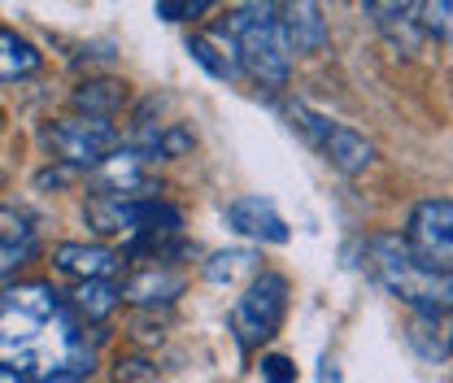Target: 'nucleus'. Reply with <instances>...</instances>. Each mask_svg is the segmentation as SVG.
I'll return each instance as SVG.
<instances>
[{
  "label": "nucleus",
  "instance_id": "obj_25",
  "mask_svg": "<svg viewBox=\"0 0 453 383\" xmlns=\"http://www.w3.org/2000/svg\"><path fill=\"white\" fill-rule=\"evenodd\" d=\"M53 383H79V379H53Z\"/></svg>",
  "mask_w": 453,
  "mask_h": 383
},
{
  "label": "nucleus",
  "instance_id": "obj_11",
  "mask_svg": "<svg viewBox=\"0 0 453 383\" xmlns=\"http://www.w3.org/2000/svg\"><path fill=\"white\" fill-rule=\"evenodd\" d=\"M53 262L61 274H74L79 283H92V279H110L122 262L118 253L105 249V244H57Z\"/></svg>",
  "mask_w": 453,
  "mask_h": 383
},
{
  "label": "nucleus",
  "instance_id": "obj_21",
  "mask_svg": "<svg viewBox=\"0 0 453 383\" xmlns=\"http://www.w3.org/2000/svg\"><path fill=\"white\" fill-rule=\"evenodd\" d=\"M157 379V366H149L144 357H127L113 366V383H153Z\"/></svg>",
  "mask_w": 453,
  "mask_h": 383
},
{
  "label": "nucleus",
  "instance_id": "obj_13",
  "mask_svg": "<svg viewBox=\"0 0 453 383\" xmlns=\"http://www.w3.org/2000/svg\"><path fill=\"white\" fill-rule=\"evenodd\" d=\"M188 53L192 61L201 65V70H210L214 79H235L240 74V57H235V44H231V35L219 31V35H192L188 40Z\"/></svg>",
  "mask_w": 453,
  "mask_h": 383
},
{
  "label": "nucleus",
  "instance_id": "obj_24",
  "mask_svg": "<svg viewBox=\"0 0 453 383\" xmlns=\"http://www.w3.org/2000/svg\"><path fill=\"white\" fill-rule=\"evenodd\" d=\"M0 383H27L18 371H9V366H0Z\"/></svg>",
  "mask_w": 453,
  "mask_h": 383
},
{
  "label": "nucleus",
  "instance_id": "obj_17",
  "mask_svg": "<svg viewBox=\"0 0 453 383\" xmlns=\"http://www.w3.org/2000/svg\"><path fill=\"white\" fill-rule=\"evenodd\" d=\"M70 296H74V310L88 323H101V318H110L113 305L122 301V287H113L110 279H92V283H79Z\"/></svg>",
  "mask_w": 453,
  "mask_h": 383
},
{
  "label": "nucleus",
  "instance_id": "obj_1",
  "mask_svg": "<svg viewBox=\"0 0 453 383\" xmlns=\"http://www.w3.org/2000/svg\"><path fill=\"white\" fill-rule=\"evenodd\" d=\"M0 362L35 375H92V344L61 310L49 283H22L0 296Z\"/></svg>",
  "mask_w": 453,
  "mask_h": 383
},
{
  "label": "nucleus",
  "instance_id": "obj_9",
  "mask_svg": "<svg viewBox=\"0 0 453 383\" xmlns=\"http://www.w3.org/2000/svg\"><path fill=\"white\" fill-rule=\"evenodd\" d=\"M280 22L292 53L314 57L327 49V22H323L319 4H280Z\"/></svg>",
  "mask_w": 453,
  "mask_h": 383
},
{
  "label": "nucleus",
  "instance_id": "obj_14",
  "mask_svg": "<svg viewBox=\"0 0 453 383\" xmlns=\"http://www.w3.org/2000/svg\"><path fill=\"white\" fill-rule=\"evenodd\" d=\"M74 110L83 113V118H101V122H110L113 113L122 110V101H127V88L118 83V79H88V83H79L74 88Z\"/></svg>",
  "mask_w": 453,
  "mask_h": 383
},
{
  "label": "nucleus",
  "instance_id": "obj_8",
  "mask_svg": "<svg viewBox=\"0 0 453 383\" xmlns=\"http://www.w3.org/2000/svg\"><path fill=\"white\" fill-rule=\"evenodd\" d=\"M96 174V196H118V201H144V192H153V183H149V174H144V157L135 153V149H118L113 157L92 170Z\"/></svg>",
  "mask_w": 453,
  "mask_h": 383
},
{
  "label": "nucleus",
  "instance_id": "obj_16",
  "mask_svg": "<svg viewBox=\"0 0 453 383\" xmlns=\"http://www.w3.org/2000/svg\"><path fill=\"white\" fill-rule=\"evenodd\" d=\"M40 65V49L22 40L18 31H0V83H13Z\"/></svg>",
  "mask_w": 453,
  "mask_h": 383
},
{
  "label": "nucleus",
  "instance_id": "obj_12",
  "mask_svg": "<svg viewBox=\"0 0 453 383\" xmlns=\"http://www.w3.org/2000/svg\"><path fill=\"white\" fill-rule=\"evenodd\" d=\"M179 292H183V274L166 271V266H153V271H140L127 287H122V301L149 310V305H170Z\"/></svg>",
  "mask_w": 453,
  "mask_h": 383
},
{
  "label": "nucleus",
  "instance_id": "obj_22",
  "mask_svg": "<svg viewBox=\"0 0 453 383\" xmlns=\"http://www.w3.org/2000/svg\"><path fill=\"white\" fill-rule=\"evenodd\" d=\"M262 379L266 383H296V366L280 357V353H271V357H262Z\"/></svg>",
  "mask_w": 453,
  "mask_h": 383
},
{
  "label": "nucleus",
  "instance_id": "obj_23",
  "mask_svg": "<svg viewBox=\"0 0 453 383\" xmlns=\"http://www.w3.org/2000/svg\"><path fill=\"white\" fill-rule=\"evenodd\" d=\"M205 9H210L205 0H196V4H170V0H162V4H157V18L179 22V18H196V13H205Z\"/></svg>",
  "mask_w": 453,
  "mask_h": 383
},
{
  "label": "nucleus",
  "instance_id": "obj_5",
  "mask_svg": "<svg viewBox=\"0 0 453 383\" xmlns=\"http://www.w3.org/2000/svg\"><path fill=\"white\" fill-rule=\"evenodd\" d=\"M44 140L57 153V162L74 170H96L105 157L118 153V131L101 118H57Z\"/></svg>",
  "mask_w": 453,
  "mask_h": 383
},
{
  "label": "nucleus",
  "instance_id": "obj_7",
  "mask_svg": "<svg viewBox=\"0 0 453 383\" xmlns=\"http://www.w3.org/2000/svg\"><path fill=\"white\" fill-rule=\"evenodd\" d=\"M226 226L244 240H257V244H283L288 240V222L280 218V210L266 201V196H240L226 205Z\"/></svg>",
  "mask_w": 453,
  "mask_h": 383
},
{
  "label": "nucleus",
  "instance_id": "obj_15",
  "mask_svg": "<svg viewBox=\"0 0 453 383\" xmlns=\"http://www.w3.org/2000/svg\"><path fill=\"white\" fill-rule=\"evenodd\" d=\"M405 340L423 362H445L453 353V323L449 318H414Z\"/></svg>",
  "mask_w": 453,
  "mask_h": 383
},
{
  "label": "nucleus",
  "instance_id": "obj_6",
  "mask_svg": "<svg viewBox=\"0 0 453 383\" xmlns=\"http://www.w3.org/2000/svg\"><path fill=\"white\" fill-rule=\"evenodd\" d=\"M405 240L418 253V262H427L432 271L453 274V201H445V196L418 201L405 218Z\"/></svg>",
  "mask_w": 453,
  "mask_h": 383
},
{
  "label": "nucleus",
  "instance_id": "obj_3",
  "mask_svg": "<svg viewBox=\"0 0 453 383\" xmlns=\"http://www.w3.org/2000/svg\"><path fill=\"white\" fill-rule=\"evenodd\" d=\"M226 35L235 44L240 70L253 74V83L262 88H283L292 74V49L283 35L280 22V4H240L226 18Z\"/></svg>",
  "mask_w": 453,
  "mask_h": 383
},
{
  "label": "nucleus",
  "instance_id": "obj_4",
  "mask_svg": "<svg viewBox=\"0 0 453 383\" xmlns=\"http://www.w3.org/2000/svg\"><path fill=\"white\" fill-rule=\"evenodd\" d=\"M283 314H288V279L275 271H262L244 287V296L235 301L231 331H235V340L244 349H257V344H266L280 331Z\"/></svg>",
  "mask_w": 453,
  "mask_h": 383
},
{
  "label": "nucleus",
  "instance_id": "obj_10",
  "mask_svg": "<svg viewBox=\"0 0 453 383\" xmlns=\"http://www.w3.org/2000/svg\"><path fill=\"white\" fill-rule=\"evenodd\" d=\"M319 153L336 165L340 174H362L366 165L375 162V144H371L362 131H353V126H340V122H332V126H327V135H323Z\"/></svg>",
  "mask_w": 453,
  "mask_h": 383
},
{
  "label": "nucleus",
  "instance_id": "obj_19",
  "mask_svg": "<svg viewBox=\"0 0 453 383\" xmlns=\"http://www.w3.org/2000/svg\"><path fill=\"white\" fill-rule=\"evenodd\" d=\"M35 257V235L31 226H18V231H0V279L13 274L22 262Z\"/></svg>",
  "mask_w": 453,
  "mask_h": 383
},
{
  "label": "nucleus",
  "instance_id": "obj_20",
  "mask_svg": "<svg viewBox=\"0 0 453 383\" xmlns=\"http://www.w3.org/2000/svg\"><path fill=\"white\" fill-rule=\"evenodd\" d=\"M418 13H423V27H427V31H436V35L453 40V0H441V4H418Z\"/></svg>",
  "mask_w": 453,
  "mask_h": 383
},
{
  "label": "nucleus",
  "instance_id": "obj_2",
  "mask_svg": "<svg viewBox=\"0 0 453 383\" xmlns=\"http://www.w3.org/2000/svg\"><path fill=\"white\" fill-rule=\"evenodd\" d=\"M366 266L375 274V283L396 296L414 318H449L453 314V274L432 271L427 262H418V253L410 249L405 235L380 231L366 240Z\"/></svg>",
  "mask_w": 453,
  "mask_h": 383
},
{
  "label": "nucleus",
  "instance_id": "obj_18",
  "mask_svg": "<svg viewBox=\"0 0 453 383\" xmlns=\"http://www.w3.org/2000/svg\"><path fill=\"white\" fill-rule=\"evenodd\" d=\"M240 274H253L257 279V257L249 253V249H231V253H214L210 262H205V279L214 283V287H231Z\"/></svg>",
  "mask_w": 453,
  "mask_h": 383
}]
</instances>
